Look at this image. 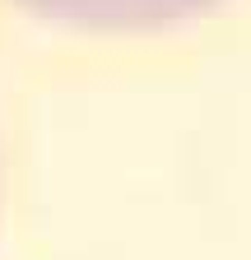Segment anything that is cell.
Wrapping results in <instances>:
<instances>
[{
    "label": "cell",
    "instance_id": "obj_1",
    "mask_svg": "<svg viewBox=\"0 0 251 260\" xmlns=\"http://www.w3.org/2000/svg\"><path fill=\"white\" fill-rule=\"evenodd\" d=\"M19 10L84 32H153L200 19L224 0H14Z\"/></svg>",
    "mask_w": 251,
    "mask_h": 260
}]
</instances>
